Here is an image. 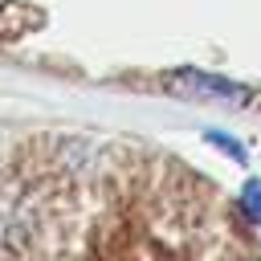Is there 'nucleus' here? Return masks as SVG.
<instances>
[{"label": "nucleus", "mask_w": 261, "mask_h": 261, "mask_svg": "<svg viewBox=\"0 0 261 261\" xmlns=\"http://www.w3.org/2000/svg\"><path fill=\"white\" fill-rule=\"evenodd\" d=\"M163 86L179 98H192V102H216V106H228V110H249V106H261V94L245 82H232V77H220V73H204V69H175L163 77Z\"/></svg>", "instance_id": "1"}, {"label": "nucleus", "mask_w": 261, "mask_h": 261, "mask_svg": "<svg viewBox=\"0 0 261 261\" xmlns=\"http://www.w3.org/2000/svg\"><path fill=\"white\" fill-rule=\"evenodd\" d=\"M204 139H208V143H216V147H220L224 155H232L237 163H245V159H249V151H245V147H241V143H237L232 135H224V130H208Z\"/></svg>", "instance_id": "3"}, {"label": "nucleus", "mask_w": 261, "mask_h": 261, "mask_svg": "<svg viewBox=\"0 0 261 261\" xmlns=\"http://www.w3.org/2000/svg\"><path fill=\"white\" fill-rule=\"evenodd\" d=\"M241 208H245V216H249L253 224H261V179H245V188H241Z\"/></svg>", "instance_id": "2"}]
</instances>
